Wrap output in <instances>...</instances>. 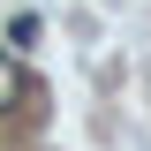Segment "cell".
<instances>
[{"instance_id":"cell-1","label":"cell","mask_w":151,"mask_h":151,"mask_svg":"<svg viewBox=\"0 0 151 151\" xmlns=\"http://www.w3.org/2000/svg\"><path fill=\"white\" fill-rule=\"evenodd\" d=\"M15 98H23V68H15V60H8V53H0V113L15 106Z\"/></svg>"},{"instance_id":"cell-2","label":"cell","mask_w":151,"mask_h":151,"mask_svg":"<svg viewBox=\"0 0 151 151\" xmlns=\"http://www.w3.org/2000/svg\"><path fill=\"white\" fill-rule=\"evenodd\" d=\"M38 30H45V23H38V15H30V8H23V15H15V23H8V45H15V53H23V45H38Z\"/></svg>"}]
</instances>
